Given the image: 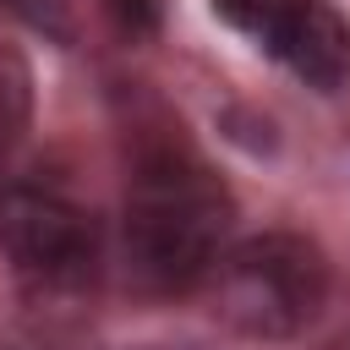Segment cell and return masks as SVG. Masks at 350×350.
<instances>
[{
	"label": "cell",
	"instance_id": "6da1fadb",
	"mask_svg": "<svg viewBox=\"0 0 350 350\" xmlns=\"http://www.w3.org/2000/svg\"><path fill=\"white\" fill-rule=\"evenodd\" d=\"M235 202L224 180L180 142H153L137 153L120 208V257L126 279L148 295H180L208 284L224 257Z\"/></svg>",
	"mask_w": 350,
	"mask_h": 350
},
{
	"label": "cell",
	"instance_id": "7a4b0ae2",
	"mask_svg": "<svg viewBox=\"0 0 350 350\" xmlns=\"http://www.w3.org/2000/svg\"><path fill=\"white\" fill-rule=\"evenodd\" d=\"M208 284L219 323L246 339H290L328 301V257L295 230H262L224 246Z\"/></svg>",
	"mask_w": 350,
	"mask_h": 350
},
{
	"label": "cell",
	"instance_id": "3957f363",
	"mask_svg": "<svg viewBox=\"0 0 350 350\" xmlns=\"http://www.w3.org/2000/svg\"><path fill=\"white\" fill-rule=\"evenodd\" d=\"M0 246L11 268L38 290H82L98 273V224L55 186L0 191Z\"/></svg>",
	"mask_w": 350,
	"mask_h": 350
},
{
	"label": "cell",
	"instance_id": "277c9868",
	"mask_svg": "<svg viewBox=\"0 0 350 350\" xmlns=\"http://www.w3.org/2000/svg\"><path fill=\"white\" fill-rule=\"evenodd\" d=\"M268 49L312 88H339L350 77V22L328 0H290L268 27Z\"/></svg>",
	"mask_w": 350,
	"mask_h": 350
},
{
	"label": "cell",
	"instance_id": "5b68a950",
	"mask_svg": "<svg viewBox=\"0 0 350 350\" xmlns=\"http://www.w3.org/2000/svg\"><path fill=\"white\" fill-rule=\"evenodd\" d=\"M27 120H33V71H27L22 49L0 44V170L11 164Z\"/></svg>",
	"mask_w": 350,
	"mask_h": 350
},
{
	"label": "cell",
	"instance_id": "8992f818",
	"mask_svg": "<svg viewBox=\"0 0 350 350\" xmlns=\"http://www.w3.org/2000/svg\"><path fill=\"white\" fill-rule=\"evenodd\" d=\"M98 11L109 16L115 33H126V38H148V33H159L164 0H98Z\"/></svg>",
	"mask_w": 350,
	"mask_h": 350
},
{
	"label": "cell",
	"instance_id": "52a82bcc",
	"mask_svg": "<svg viewBox=\"0 0 350 350\" xmlns=\"http://www.w3.org/2000/svg\"><path fill=\"white\" fill-rule=\"evenodd\" d=\"M284 5H290V0H213V11H219L230 27L257 33V38H268V27L284 16Z\"/></svg>",
	"mask_w": 350,
	"mask_h": 350
},
{
	"label": "cell",
	"instance_id": "ba28073f",
	"mask_svg": "<svg viewBox=\"0 0 350 350\" xmlns=\"http://www.w3.org/2000/svg\"><path fill=\"white\" fill-rule=\"evenodd\" d=\"M16 11L33 27H44L49 38H71V5L66 0H16Z\"/></svg>",
	"mask_w": 350,
	"mask_h": 350
},
{
	"label": "cell",
	"instance_id": "9c48e42d",
	"mask_svg": "<svg viewBox=\"0 0 350 350\" xmlns=\"http://www.w3.org/2000/svg\"><path fill=\"white\" fill-rule=\"evenodd\" d=\"M323 350H350V328H345V334H334V339H328Z\"/></svg>",
	"mask_w": 350,
	"mask_h": 350
}]
</instances>
